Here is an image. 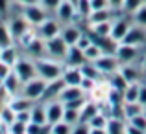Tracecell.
Returning <instances> with one entry per match:
<instances>
[{
  "label": "cell",
  "instance_id": "6f0895ef",
  "mask_svg": "<svg viewBox=\"0 0 146 134\" xmlns=\"http://www.w3.org/2000/svg\"><path fill=\"white\" fill-rule=\"evenodd\" d=\"M91 134H107L106 129H91Z\"/></svg>",
  "mask_w": 146,
  "mask_h": 134
},
{
  "label": "cell",
  "instance_id": "ba28073f",
  "mask_svg": "<svg viewBox=\"0 0 146 134\" xmlns=\"http://www.w3.org/2000/svg\"><path fill=\"white\" fill-rule=\"evenodd\" d=\"M7 26H9V31H11V35H13V39L15 41H19L24 33H28L30 29L33 28V26H30V22L26 20L22 15H15V17H9L7 18Z\"/></svg>",
  "mask_w": 146,
  "mask_h": 134
},
{
  "label": "cell",
  "instance_id": "5bb4252c",
  "mask_svg": "<svg viewBox=\"0 0 146 134\" xmlns=\"http://www.w3.org/2000/svg\"><path fill=\"white\" fill-rule=\"evenodd\" d=\"M59 35H61V39H63L68 46H76V42L80 41V37L83 35V31L80 29L78 24H74V22H72V24H65L63 28H61V33H59Z\"/></svg>",
  "mask_w": 146,
  "mask_h": 134
},
{
  "label": "cell",
  "instance_id": "03108f58",
  "mask_svg": "<svg viewBox=\"0 0 146 134\" xmlns=\"http://www.w3.org/2000/svg\"><path fill=\"white\" fill-rule=\"evenodd\" d=\"M144 134H146V132H144Z\"/></svg>",
  "mask_w": 146,
  "mask_h": 134
},
{
  "label": "cell",
  "instance_id": "44dd1931",
  "mask_svg": "<svg viewBox=\"0 0 146 134\" xmlns=\"http://www.w3.org/2000/svg\"><path fill=\"white\" fill-rule=\"evenodd\" d=\"M117 9L113 7H107V9H100V11H93V13L87 17V26L89 24H98V22H107V20H113Z\"/></svg>",
  "mask_w": 146,
  "mask_h": 134
},
{
  "label": "cell",
  "instance_id": "2e32d148",
  "mask_svg": "<svg viewBox=\"0 0 146 134\" xmlns=\"http://www.w3.org/2000/svg\"><path fill=\"white\" fill-rule=\"evenodd\" d=\"M118 72H120V75H122V77H124L128 83H141V79H143V72H141L139 66H135V63L120 64Z\"/></svg>",
  "mask_w": 146,
  "mask_h": 134
},
{
  "label": "cell",
  "instance_id": "ab89813d",
  "mask_svg": "<svg viewBox=\"0 0 146 134\" xmlns=\"http://www.w3.org/2000/svg\"><path fill=\"white\" fill-rule=\"evenodd\" d=\"M107 120H109V116H107V114H104L102 110H100L96 116H94L93 120L89 121V127H91V129H106Z\"/></svg>",
  "mask_w": 146,
  "mask_h": 134
},
{
  "label": "cell",
  "instance_id": "94428289",
  "mask_svg": "<svg viewBox=\"0 0 146 134\" xmlns=\"http://www.w3.org/2000/svg\"><path fill=\"white\" fill-rule=\"evenodd\" d=\"M143 116H144V118H146V109H144V110H143Z\"/></svg>",
  "mask_w": 146,
  "mask_h": 134
},
{
  "label": "cell",
  "instance_id": "30bf717a",
  "mask_svg": "<svg viewBox=\"0 0 146 134\" xmlns=\"http://www.w3.org/2000/svg\"><path fill=\"white\" fill-rule=\"evenodd\" d=\"M56 18L61 22V26H65V24L76 22V18H80V17H78V13H76L74 4H70L68 0H63V2L59 4V7L56 9Z\"/></svg>",
  "mask_w": 146,
  "mask_h": 134
},
{
  "label": "cell",
  "instance_id": "f6af8a7d",
  "mask_svg": "<svg viewBox=\"0 0 146 134\" xmlns=\"http://www.w3.org/2000/svg\"><path fill=\"white\" fill-rule=\"evenodd\" d=\"M63 0H39V4L48 11V13H56V9L59 7V4Z\"/></svg>",
  "mask_w": 146,
  "mask_h": 134
},
{
  "label": "cell",
  "instance_id": "6da1fadb",
  "mask_svg": "<svg viewBox=\"0 0 146 134\" xmlns=\"http://www.w3.org/2000/svg\"><path fill=\"white\" fill-rule=\"evenodd\" d=\"M35 68H37V75L48 83V81H56L63 75L65 63L50 59V57H41V59H35Z\"/></svg>",
  "mask_w": 146,
  "mask_h": 134
},
{
  "label": "cell",
  "instance_id": "9c48e42d",
  "mask_svg": "<svg viewBox=\"0 0 146 134\" xmlns=\"http://www.w3.org/2000/svg\"><path fill=\"white\" fill-rule=\"evenodd\" d=\"M133 22L129 20L128 17H115L113 22H111V39L117 41V42H122V39L126 37V33L129 31Z\"/></svg>",
  "mask_w": 146,
  "mask_h": 134
},
{
  "label": "cell",
  "instance_id": "7c38bea8",
  "mask_svg": "<svg viewBox=\"0 0 146 134\" xmlns=\"http://www.w3.org/2000/svg\"><path fill=\"white\" fill-rule=\"evenodd\" d=\"M124 44H131V46H143L146 42V28H141L137 24H131L129 31L126 33V37L122 39Z\"/></svg>",
  "mask_w": 146,
  "mask_h": 134
},
{
  "label": "cell",
  "instance_id": "60d3db41",
  "mask_svg": "<svg viewBox=\"0 0 146 134\" xmlns=\"http://www.w3.org/2000/svg\"><path fill=\"white\" fill-rule=\"evenodd\" d=\"M144 2H146V0H124V4H122V11H124L126 15H133Z\"/></svg>",
  "mask_w": 146,
  "mask_h": 134
},
{
  "label": "cell",
  "instance_id": "f907efd6",
  "mask_svg": "<svg viewBox=\"0 0 146 134\" xmlns=\"http://www.w3.org/2000/svg\"><path fill=\"white\" fill-rule=\"evenodd\" d=\"M91 7H93V11L107 9V7H109V2H107V0H91Z\"/></svg>",
  "mask_w": 146,
  "mask_h": 134
},
{
  "label": "cell",
  "instance_id": "f35d334b",
  "mask_svg": "<svg viewBox=\"0 0 146 134\" xmlns=\"http://www.w3.org/2000/svg\"><path fill=\"white\" fill-rule=\"evenodd\" d=\"M131 20H133V24L141 26V28H146V2L131 15Z\"/></svg>",
  "mask_w": 146,
  "mask_h": 134
},
{
  "label": "cell",
  "instance_id": "d4e9b609",
  "mask_svg": "<svg viewBox=\"0 0 146 134\" xmlns=\"http://www.w3.org/2000/svg\"><path fill=\"white\" fill-rule=\"evenodd\" d=\"M19 59H21V53H19V50H17V46H15V44L6 46V48L0 50V61L6 63V64H9L11 68L15 66V63H17Z\"/></svg>",
  "mask_w": 146,
  "mask_h": 134
},
{
  "label": "cell",
  "instance_id": "f1b7e54d",
  "mask_svg": "<svg viewBox=\"0 0 146 134\" xmlns=\"http://www.w3.org/2000/svg\"><path fill=\"white\" fill-rule=\"evenodd\" d=\"M107 134H126V121L118 118H109L106 125Z\"/></svg>",
  "mask_w": 146,
  "mask_h": 134
},
{
  "label": "cell",
  "instance_id": "4dcf8cb0",
  "mask_svg": "<svg viewBox=\"0 0 146 134\" xmlns=\"http://www.w3.org/2000/svg\"><path fill=\"white\" fill-rule=\"evenodd\" d=\"M124 116H126V121L131 120L133 116H139V114H143L144 110V105H141L139 101H133V103H124Z\"/></svg>",
  "mask_w": 146,
  "mask_h": 134
},
{
  "label": "cell",
  "instance_id": "d590c367",
  "mask_svg": "<svg viewBox=\"0 0 146 134\" xmlns=\"http://www.w3.org/2000/svg\"><path fill=\"white\" fill-rule=\"evenodd\" d=\"M83 53H85V61H89V63H94L96 59H100V55H102V48L100 46H96V44H91L89 48H85L83 50Z\"/></svg>",
  "mask_w": 146,
  "mask_h": 134
},
{
  "label": "cell",
  "instance_id": "e575fe53",
  "mask_svg": "<svg viewBox=\"0 0 146 134\" xmlns=\"http://www.w3.org/2000/svg\"><path fill=\"white\" fill-rule=\"evenodd\" d=\"M61 121H65V123H68V125H72V127H74L76 123H80V110L67 109V107H65V110H63V120H61Z\"/></svg>",
  "mask_w": 146,
  "mask_h": 134
},
{
  "label": "cell",
  "instance_id": "5b68a950",
  "mask_svg": "<svg viewBox=\"0 0 146 134\" xmlns=\"http://www.w3.org/2000/svg\"><path fill=\"white\" fill-rule=\"evenodd\" d=\"M44 48H46V57L56 59V61H61V63H63L65 55H67V52H68V44L61 39V35L44 41Z\"/></svg>",
  "mask_w": 146,
  "mask_h": 134
},
{
  "label": "cell",
  "instance_id": "836d02e7",
  "mask_svg": "<svg viewBox=\"0 0 146 134\" xmlns=\"http://www.w3.org/2000/svg\"><path fill=\"white\" fill-rule=\"evenodd\" d=\"M76 13H78L80 18L87 20L91 13H93V7H91V0H78L76 2Z\"/></svg>",
  "mask_w": 146,
  "mask_h": 134
},
{
  "label": "cell",
  "instance_id": "8fae6325",
  "mask_svg": "<svg viewBox=\"0 0 146 134\" xmlns=\"http://www.w3.org/2000/svg\"><path fill=\"white\" fill-rule=\"evenodd\" d=\"M115 57L118 59V63H120V64L135 63V59L139 57V46H131V44L118 42L117 50H115Z\"/></svg>",
  "mask_w": 146,
  "mask_h": 134
},
{
  "label": "cell",
  "instance_id": "91938a15",
  "mask_svg": "<svg viewBox=\"0 0 146 134\" xmlns=\"http://www.w3.org/2000/svg\"><path fill=\"white\" fill-rule=\"evenodd\" d=\"M68 2H70V4H74V6H76V2H78V0H68Z\"/></svg>",
  "mask_w": 146,
  "mask_h": 134
},
{
  "label": "cell",
  "instance_id": "9a60e30c",
  "mask_svg": "<svg viewBox=\"0 0 146 134\" xmlns=\"http://www.w3.org/2000/svg\"><path fill=\"white\" fill-rule=\"evenodd\" d=\"M24 52L30 59H41V57H46V48H44V41L41 37H35L30 44L24 46Z\"/></svg>",
  "mask_w": 146,
  "mask_h": 134
},
{
  "label": "cell",
  "instance_id": "680465c9",
  "mask_svg": "<svg viewBox=\"0 0 146 134\" xmlns=\"http://www.w3.org/2000/svg\"><path fill=\"white\" fill-rule=\"evenodd\" d=\"M141 66H143V70L146 72V55H144V59H143V64H141Z\"/></svg>",
  "mask_w": 146,
  "mask_h": 134
},
{
  "label": "cell",
  "instance_id": "7402d4cb",
  "mask_svg": "<svg viewBox=\"0 0 146 134\" xmlns=\"http://www.w3.org/2000/svg\"><path fill=\"white\" fill-rule=\"evenodd\" d=\"M4 88H6V92L9 94V97L21 94V90H22V81L19 79V75L15 74V72H11V74L7 75L6 79H4Z\"/></svg>",
  "mask_w": 146,
  "mask_h": 134
},
{
  "label": "cell",
  "instance_id": "83f0119b",
  "mask_svg": "<svg viewBox=\"0 0 146 134\" xmlns=\"http://www.w3.org/2000/svg\"><path fill=\"white\" fill-rule=\"evenodd\" d=\"M111 22L113 20L98 22V24H89V29H87V31L93 33V35H98V37H109L111 35Z\"/></svg>",
  "mask_w": 146,
  "mask_h": 134
},
{
  "label": "cell",
  "instance_id": "4fadbf2b",
  "mask_svg": "<svg viewBox=\"0 0 146 134\" xmlns=\"http://www.w3.org/2000/svg\"><path fill=\"white\" fill-rule=\"evenodd\" d=\"M44 109H46V120H48L50 125H54V123H57V121L63 120L65 105L59 101V99H54V101L44 103Z\"/></svg>",
  "mask_w": 146,
  "mask_h": 134
},
{
  "label": "cell",
  "instance_id": "be15d7a7",
  "mask_svg": "<svg viewBox=\"0 0 146 134\" xmlns=\"http://www.w3.org/2000/svg\"><path fill=\"white\" fill-rule=\"evenodd\" d=\"M144 109H146V105H144Z\"/></svg>",
  "mask_w": 146,
  "mask_h": 134
},
{
  "label": "cell",
  "instance_id": "52a82bcc",
  "mask_svg": "<svg viewBox=\"0 0 146 134\" xmlns=\"http://www.w3.org/2000/svg\"><path fill=\"white\" fill-rule=\"evenodd\" d=\"M94 64H96V68L102 72V75H107V77H109L111 74H115V72H118V68H120V63H118V59L115 57V53H102L100 59L94 61Z\"/></svg>",
  "mask_w": 146,
  "mask_h": 134
},
{
  "label": "cell",
  "instance_id": "f5cc1de1",
  "mask_svg": "<svg viewBox=\"0 0 146 134\" xmlns=\"http://www.w3.org/2000/svg\"><path fill=\"white\" fill-rule=\"evenodd\" d=\"M139 103H141V105H146V83H141V88H139Z\"/></svg>",
  "mask_w": 146,
  "mask_h": 134
},
{
  "label": "cell",
  "instance_id": "484cf974",
  "mask_svg": "<svg viewBox=\"0 0 146 134\" xmlns=\"http://www.w3.org/2000/svg\"><path fill=\"white\" fill-rule=\"evenodd\" d=\"M30 114H32V123H39V125L48 123L44 103H35V105L32 107V110H30Z\"/></svg>",
  "mask_w": 146,
  "mask_h": 134
},
{
  "label": "cell",
  "instance_id": "4316f807",
  "mask_svg": "<svg viewBox=\"0 0 146 134\" xmlns=\"http://www.w3.org/2000/svg\"><path fill=\"white\" fill-rule=\"evenodd\" d=\"M80 70H82V74H83V77H89V79H94V81H102V72L98 70L96 68V64L94 63H89V61H87V63H83L82 66H80Z\"/></svg>",
  "mask_w": 146,
  "mask_h": 134
},
{
  "label": "cell",
  "instance_id": "ee69618b",
  "mask_svg": "<svg viewBox=\"0 0 146 134\" xmlns=\"http://www.w3.org/2000/svg\"><path fill=\"white\" fill-rule=\"evenodd\" d=\"M98 81H94V79H89V77H83L82 83H80V86H82V90L85 92V94H91L94 88H96Z\"/></svg>",
  "mask_w": 146,
  "mask_h": 134
},
{
  "label": "cell",
  "instance_id": "db71d44e",
  "mask_svg": "<svg viewBox=\"0 0 146 134\" xmlns=\"http://www.w3.org/2000/svg\"><path fill=\"white\" fill-rule=\"evenodd\" d=\"M146 131H141V129L133 127V125H129L128 121H126V134H144Z\"/></svg>",
  "mask_w": 146,
  "mask_h": 134
},
{
  "label": "cell",
  "instance_id": "3957f363",
  "mask_svg": "<svg viewBox=\"0 0 146 134\" xmlns=\"http://www.w3.org/2000/svg\"><path fill=\"white\" fill-rule=\"evenodd\" d=\"M44 88H46V81L37 75V77L22 83L21 94L24 95V97L32 99V101H41V97H43V94H44Z\"/></svg>",
  "mask_w": 146,
  "mask_h": 134
},
{
  "label": "cell",
  "instance_id": "6125c7cd",
  "mask_svg": "<svg viewBox=\"0 0 146 134\" xmlns=\"http://www.w3.org/2000/svg\"><path fill=\"white\" fill-rule=\"evenodd\" d=\"M0 86H4V81H2V79H0Z\"/></svg>",
  "mask_w": 146,
  "mask_h": 134
},
{
  "label": "cell",
  "instance_id": "d6986e66",
  "mask_svg": "<svg viewBox=\"0 0 146 134\" xmlns=\"http://www.w3.org/2000/svg\"><path fill=\"white\" fill-rule=\"evenodd\" d=\"M61 79L65 81V85L80 86V83H82V79H83V74H82V70H80V66H65Z\"/></svg>",
  "mask_w": 146,
  "mask_h": 134
},
{
  "label": "cell",
  "instance_id": "277c9868",
  "mask_svg": "<svg viewBox=\"0 0 146 134\" xmlns=\"http://www.w3.org/2000/svg\"><path fill=\"white\" fill-rule=\"evenodd\" d=\"M13 72L19 75L22 83L30 81V79L37 77V68H35V61L30 59V57H21V59L15 63L13 66Z\"/></svg>",
  "mask_w": 146,
  "mask_h": 134
},
{
  "label": "cell",
  "instance_id": "11a10c76",
  "mask_svg": "<svg viewBox=\"0 0 146 134\" xmlns=\"http://www.w3.org/2000/svg\"><path fill=\"white\" fill-rule=\"evenodd\" d=\"M109 2V7H113V9L120 11L122 9V4H124V0H107Z\"/></svg>",
  "mask_w": 146,
  "mask_h": 134
},
{
  "label": "cell",
  "instance_id": "ac0fdd59",
  "mask_svg": "<svg viewBox=\"0 0 146 134\" xmlns=\"http://www.w3.org/2000/svg\"><path fill=\"white\" fill-rule=\"evenodd\" d=\"M63 63H65V66H82L83 63H87L85 53H83V50H80L78 46H68V52H67V55H65Z\"/></svg>",
  "mask_w": 146,
  "mask_h": 134
},
{
  "label": "cell",
  "instance_id": "8d00e7d4",
  "mask_svg": "<svg viewBox=\"0 0 146 134\" xmlns=\"http://www.w3.org/2000/svg\"><path fill=\"white\" fill-rule=\"evenodd\" d=\"M26 134H50V123L39 125V123H32L30 121L26 125Z\"/></svg>",
  "mask_w": 146,
  "mask_h": 134
},
{
  "label": "cell",
  "instance_id": "9f6ffc18",
  "mask_svg": "<svg viewBox=\"0 0 146 134\" xmlns=\"http://www.w3.org/2000/svg\"><path fill=\"white\" fill-rule=\"evenodd\" d=\"M39 0H15V4H19V6H28V4H37Z\"/></svg>",
  "mask_w": 146,
  "mask_h": 134
},
{
  "label": "cell",
  "instance_id": "d6a6232c",
  "mask_svg": "<svg viewBox=\"0 0 146 134\" xmlns=\"http://www.w3.org/2000/svg\"><path fill=\"white\" fill-rule=\"evenodd\" d=\"M139 88H141V83H129V85L126 86V90L122 92V94H124V103L139 101Z\"/></svg>",
  "mask_w": 146,
  "mask_h": 134
},
{
  "label": "cell",
  "instance_id": "7a4b0ae2",
  "mask_svg": "<svg viewBox=\"0 0 146 134\" xmlns=\"http://www.w3.org/2000/svg\"><path fill=\"white\" fill-rule=\"evenodd\" d=\"M21 15L30 22V26L37 28L43 20L48 18V11L41 6L39 2L37 4H28V6H21Z\"/></svg>",
  "mask_w": 146,
  "mask_h": 134
},
{
  "label": "cell",
  "instance_id": "681fc988",
  "mask_svg": "<svg viewBox=\"0 0 146 134\" xmlns=\"http://www.w3.org/2000/svg\"><path fill=\"white\" fill-rule=\"evenodd\" d=\"M15 120H17V121H22V123H26V125H28L30 121H32V114H30V110L15 112Z\"/></svg>",
  "mask_w": 146,
  "mask_h": 134
},
{
  "label": "cell",
  "instance_id": "7dc6e473",
  "mask_svg": "<svg viewBox=\"0 0 146 134\" xmlns=\"http://www.w3.org/2000/svg\"><path fill=\"white\" fill-rule=\"evenodd\" d=\"M7 129H9V134H26V123L17 121V120H15Z\"/></svg>",
  "mask_w": 146,
  "mask_h": 134
},
{
  "label": "cell",
  "instance_id": "1f68e13d",
  "mask_svg": "<svg viewBox=\"0 0 146 134\" xmlns=\"http://www.w3.org/2000/svg\"><path fill=\"white\" fill-rule=\"evenodd\" d=\"M107 85H109L111 88L118 90V92H124V90H126V86H128L129 83L120 75V72H115V74H111V75H109V81H107Z\"/></svg>",
  "mask_w": 146,
  "mask_h": 134
},
{
  "label": "cell",
  "instance_id": "bcb514c9",
  "mask_svg": "<svg viewBox=\"0 0 146 134\" xmlns=\"http://www.w3.org/2000/svg\"><path fill=\"white\" fill-rule=\"evenodd\" d=\"M129 125H133V127L141 129V131H146V118L143 116V114H139V116H133L131 120H128Z\"/></svg>",
  "mask_w": 146,
  "mask_h": 134
},
{
  "label": "cell",
  "instance_id": "7bdbcfd3",
  "mask_svg": "<svg viewBox=\"0 0 146 134\" xmlns=\"http://www.w3.org/2000/svg\"><path fill=\"white\" fill-rule=\"evenodd\" d=\"M13 4H15V0H0V20H7L9 18Z\"/></svg>",
  "mask_w": 146,
  "mask_h": 134
},
{
  "label": "cell",
  "instance_id": "ffe728a7",
  "mask_svg": "<svg viewBox=\"0 0 146 134\" xmlns=\"http://www.w3.org/2000/svg\"><path fill=\"white\" fill-rule=\"evenodd\" d=\"M98 112H100V105L94 99H87V103L80 110V123H89Z\"/></svg>",
  "mask_w": 146,
  "mask_h": 134
},
{
  "label": "cell",
  "instance_id": "b9f144b4",
  "mask_svg": "<svg viewBox=\"0 0 146 134\" xmlns=\"http://www.w3.org/2000/svg\"><path fill=\"white\" fill-rule=\"evenodd\" d=\"M72 125L65 123V121H57V123L50 125V134H70Z\"/></svg>",
  "mask_w": 146,
  "mask_h": 134
},
{
  "label": "cell",
  "instance_id": "8992f818",
  "mask_svg": "<svg viewBox=\"0 0 146 134\" xmlns=\"http://www.w3.org/2000/svg\"><path fill=\"white\" fill-rule=\"evenodd\" d=\"M61 22L57 20V18H46V20H43L39 26L35 28V33L37 37H41L43 41H48V39H54V37H57L61 33Z\"/></svg>",
  "mask_w": 146,
  "mask_h": 134
},
{
  "label": "cell",
  "instance_id": "74e56055",
  "mask_svg": "<svg viewBox=\"0 0 146 134\" xmlns=\"http://www.w3.org/2000/svg\"><path fill=\"white\" fill-rule=\"evenodd\" d=\"M0 121H2V125H6V127H9V125L15 121V110L11 109L9 105H6L2 110H0Z\"/></svg>",
  "mask_w": 146,
  "mask_h": 134
},
{
  "label": "cell",
  "instance_id": "cb8c5ba5",
  "mask_svg": "<svg viewBox=\"0 0 146 134\" xmlns=\"http://www.w3.org/2000/svg\"><path fill=\"white\" fill-rule=\"evenodd\" d=\"M37 101H32V99L24 97L22 94L19 95H13V97H9V103L7 105L11 107V109L15 110V112H22V110H32V107L35 105Z\"/></svg>",
  "mask_w": 146,
  "mask_h": 134
},
{
  "label": "cell",
  "instance_id": "f546056e",
  "mask_svg": "<svg viewBox=\"0 0 146 134\" xmlns=\"http://www.w3.org/2000/svg\"><path fill=\"white\" fill-rule=\"evenodd\" d=\"M11 44H15V39L9 31V26L6 20H0V48H6Z\"/></svg>",
  "mask_w": 146,
  "mask_h": 134
},
{
  "label": "cell",
  "instance_id": "603a6c76",
  "mask_svg": "<svg viewBox=\"0 0 146 134\" xmlns=\"http://www.w3.org/2000/svg\"><path fill=\"white\" fill-rule=\"evenodd\" d=\"M83 95H87V94L82 90V86H70V85H65V86H63V90L59 92V95H57V99H59L61 103H67V101H72V99L83 97Z\"/></svg>",
  "mask_w": 146,
  "mask_h": 134
},
{
  "label": "cell",
  "instance_id": "e0dca14e",
  "mask_svg": "<svg viewBox=\"0 0 146 134\" xmlns=\"http://www.w3.org/2000/svg\"><path fill=\"white\" fill-rule=\"evenodd\" d=\"M63 86H65V81L61 77L56 79V81H48L46 88H44V94H43V97H41V103H48V101L57 99V95H59L61 90H63Z\"/></svg>",
  "mask_w": 146,
  "mask_h": 134
},
{
  "label": "cell",
  "instance_id": "c3c4849f",
  "mask_svg": "<svg viewBox=\"0 0 146 134\" xmlns=\"http://www.w3.org/2000/svg\"><path fill=\"white\" fill-rule=\"evenodd\" d=\"M70 134H91L89 123H76L74 127H72V132Z\"/></svg>",
  "mask_w": 146,
  "mask_h": 134
},
{
  "label": "cell",
  "instance_id": "816d5d0a",
  "mask_svg": "<svg viewBox=\"0 0 146 134\" xmlns=\"http://www.w3.org/2000/svg\"><path fill=\"white\" fill-rule=\"evenodd\" d=\"M11 72H13V68H11L9 64H6V63H2V61H0V79H2V81L11 74Z\"/></svg>",
  "mask_w": 146,
  "mask_h": 134
},
{
  "label": "cell",
  "instance_id": "e7e4bbea",
  "mask_svg": "<svg viewBox=\"0 0 146 134\" xmlns=\"http://www.w3.org/2000/svg\"><path fill=\"white\" fill-rule=\"evenodd\" d=\"M0 50H2V48H0Z\"/></svg>",
  "mask_w": 146,
  "mask_h": 134
}]
</instances>
